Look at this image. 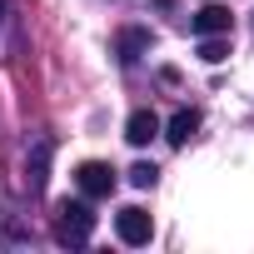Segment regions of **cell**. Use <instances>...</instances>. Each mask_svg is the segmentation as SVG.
<instances>
[{"label": "cell", "mask_w": 254, "mask_h": 254, "mask_svg": "<svg viewBox=\"0 0 254 254\" xmlns=\"http://www.w3.org/2000/svg\"><path fill=\"white\" fill-rule=\"evenodd\" d=\"M160 135V120H155V110H135L130 120H125V140L130 145H150Z\"/></svg>", "instance_id": "cell-6"}, {"label": "cell", "mask_w": 254, "mask_h": 254, "mask_svg": "<svg viewBox=\"0 0 254 254\" xmlns=\"http://www.w3.org/2000/svg\"><path fill=\"white\" fill-rule=\"evenodd\" d=\"M115 234H120L125 244H150V234H155V219H150L140 204H125V209L115 214Z\"/></svg>", "instance_id": "cell-3"}, {"label": "cell", "mask_w": 254, "mask_h": 254, "mask_svg": "<svg viewBox=\"0 0 254 254\" xmlns=\"http://www.w3.org/2000/svg\"><path fill=\"white\" fill-rule=\"evenodd\" d=\"M75 185H80V194L105 199V194L115 190V170H110V165H100V160H85V165L75 170Z\"/></svg>", "instance_id": "cell-4"}, {"label": "cell", "mask_w": 254, "mask_h": 254, "mask_svg": "<svg viewBox=\"0 0 254 254\" xmlns=\"http://www.w3.org/2000/svg\"><path fill=\"white\" fill-rule=\"evenodd\" d=\"M155 5H175V0H155Z\"/></svg>", "instance_id": "cell-12"}, {"label": "cell", "mask_w": 254, "mask_h": 254, "mask_svg": "<svg viewBox=\"0 0 254 254\" xmlns=\"http://www.w3.org/2000/svg\"><path fill=\"white\" fill-rule=\"evenodd\" d=\"M190 25H194V35H229V10L224 5H199Z\"/></svg>", "instance_id": "cell-7"}, {"label": "cell", "mask_w": 254, "mask_h": 254, "mask_svg": "<svg viewBox=\"0 0 254 254\" xmlns=\"http://www.w3.org/2000/svg\"><path fill=\"white\" fill-rule=\"evenodd\" d=\"M50 155H55V140L40 135V140L30 145V160H25V185H30V194H45V185H50Z\"/></svg>", "instance_id": "cell-2"}, {"label": "cell", "mask_w": 254, "mask_h": 254, "mask_svg": "<svg viewBox=\"0 0 254 254\" xmlns=\"http://www.w3.org/2000/svg\"><path fill=\"white\" fill-rule=\"evenodd\" d=\"M194 130H199V115H194V110H175L170 125H165V140H170V145H190Z\"/></svg>", "instance_id": "cell-8"}, {"label": "cell", "mask_w": 254, "mask_h": 254, "mask_svg": "<svg viewBox=\"0 0 254 254\" xmlns=\"http://www.w3.org/2000/svg\"><path fill=\"white\" fill-rule=\"evenodd\" d=\"M115 50H120V60H125V65H135V60L150 50V30H140V25H125V30L115 35Z\"/></svg>", "instance_id": "cell-5"}, {"label": "cell", "mask_w": 254, "mask_h": 254, "mask_svg": "<svg viewBox=\"0 0 254 254\" xmlns=\"http://www.w3.org/2000/svg\"><path fill=\"white\" fill-rule=\"evenodd\" d=\"M90 234H95V214H90L85 204H70V199H65V204L55 209V239H60V244H85Z\"/></svg>", "instance_id": "cell-1"}, {"label": "cell", "mask_w": 254, "mask_h": 254, "mask_svg": "<svg viewBox=\"0 0 254 254\" xmlns=\"http://www.w3.org/2000/svg\"><path fill=\"white\" fill-rule=\"evenodd\" d=\"M199 40H204V45H199V60H209V65H219V60L229 55V45H224L219 35H199Z\"/></svg>", "instance_id": "cell-9"}, {"label": "cell", "mask_w": 254, "mask_h": 254, "mask_svg": "<svg viewBox=\"0 0 254 254\" xmlns=\"http://www.w3.org/2000/svg\"><path fill=\"white\" fill-rule=\"evenodd\" d=\"M155 180H160V170H155V165H135V170H130V185H135V190H150Z\"/></svg>", "instance_id": "cell-10"}, {"label": "cell", "mask_w": 254, "mask_h": 254, "mask_svg": "<svg viewBox=\"0 0 254 254\" xmlns=\"http://www.w3.org/2000/svg\"><path fill=\"white\" fill-rule=\"evenodd\" d=\"M5 5H10V0H0V15H5Z\"/></svg>", "instance_id": "cell-11"}]
</instances>
